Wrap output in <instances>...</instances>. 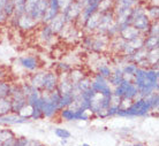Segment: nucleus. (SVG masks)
Wrapping results in <instances>:
<instances>
[{
    "label": "nucleus",
    "mask_w": 159,
    "mask_h": 146,
    "mask_svg": "<svg viewBox=\"0 0 159 146\" xmlns=\"http://www.w3.org/2000/svg\"><path fill=\"white\" fill-rule=\"evenodd\" d=\"M150 111H152V107L147 99L136 98L127 107L119 108L116 115H119V116H128V117H131V116H144Z\"/></svg>",
    "instance_id": "1"
},
{
    "label": "nucleus",
    "mask_w": 159,
    "mask_h": 146,
    "mask_svg": "<svg viewBox=\"0 0 159 146\" xmlns=\"http://www.w3.org/2000/svg\"><path fill=\"white\" fill-rule=\"evenodd\" d=\"M113 95L120 98L121 101H133L136 98H139V90L133 82L123 79L119 85L114 86Z\"/></svg>",
    "instance_id": "2"
},
{
    "label": "nucleus",
    "mask_w": 159,
    "mask_h": 146,
    "mask_svg": "<svg viewBox=\"0 0 159 146\" xmlns=\"http://www.w3.org/2000/svg\"><path fill=\"white\" fill-rule=\"evenodd\" d=\"M82 8L83 6L80 2H77L76 0H73L72 2H69L66 7L61 9V14L64 15L67 23H75L82 12Z\"/></svg>",
    "instance_id": "3"
},
{
    "label": "nucleus",
    "mask_w": 159,
    "mask_h": 146,
    "mask_svg": "<svg viewBox=\"0 0 159 146\" xmlns=\"http://www.w3.org/2000/svg\"><path fill=\"white\" fill-rule=\"evenodd\" d=\"M113 13L114 16L125 15L130 13L131 8H134L141 0H113Z\"/></svg>",
    "instance_id": "4"
},
{
    "label": "nucleus",
    "mask_w": 159,
    "mask_h": 146,
    "mask_svg": "<svg viewBox=\"0 0 159 146\" xmlns=\"http://www.w3.org/2000/svg\"><path fill=\"white\" fill-rule=\"evenodd\" d=\"M48 8V0H38L36 6L32 8V11L29 13L28 15L31 17L32 20L37 22L38 24L42 23V20L45 16Z\"/></svg>",
    "instance_id": "5"
},
{
    "label": "nucleus",
    "mask_w": 159,
    "mask_h": 146,
    "mask_svg": "<svg viewBox=\"0 0 159 146\" xmlns=\"http://www.w3.org/2000/svg\"><path fill=\"white\" fill-rule=\"evenodd\" d=\"M58 83H59V77L56 73L53 71H48L45 73L43 79V86H42V91L43 92H51L54 91L58 87Z\"/></svg>",
    "instance_id": "6"
},
{
    "label": "nucleus",
    "mask_w": 159,
    "mask_h": 146,
    "mask_svg": "<svg viewBox=\"0 0 159 146\" xmlns=\"http://www.w3.org/2000/svg\"><path fill=\"white\" fill-rule=\"evenodd\" d=\"M29 118L22 117L20 114L17 113H8V114L1 115L0 116V124H5V126H13V124H21V123L28 122Z\"/></svg>",
    "instance_id": "7"
},
{
    "label": "nucleus",
    "mask_w": 159,
    "mask_h": 146,
    "mask_svg": "<svg viewBox=\"0 0 159 146\" xmlns=\"http://www.w3.org/2000/svg\"><path fill=\"white\" fill-rule=\"evenodd\" d=\"M60 12H61V7H60L59 0H48V12H46L45 16L43 17L42 23H48V22H50L52 19H54Z\"/></svg>",
    "instance_id": "8"
},
{
    "label": "nucleus",
    "mask_w": 159,
    "mask_h": 146,
    "mask_svg": "<svg viewBox=\"0 0 159 146\" xmlns=\"http://www.w3.org/2000/svg\"><path fill=\"white\" fill-rule=\"evenodd\" d=\"M99 22H100V13L97 11V12L93 13V14L88 19V21L85 22L82 30L87 31L88 33H93V32H96L97 28H98Z\"/></svg>",
    "instance_id": "9"
},
{
    "label": "nucleus",
    "mask_w": 159,
    "mask_h": 146,
    "mask_svg": "<svg viewBox=\"0 0 159 146\" xmlns=\"http://www.w3.org/2000/svg\"><path fill=\"white\" fill-rule=\"evenodd\" d=\"M66 23H67V22H66V20H65L64 15H62L61 12H60L59 14H58L54 19H52L48 24L51 27L52 31H53L54 35H59L60 32H61V30L65 28Z\"/></svg>",
    "instance_id": "10"
},
{
    "label": "nucleus",
    "mask_w": 159,
    "mask_h": 146,
    "mask_svg": "<svg viewBox=\"0 0 159 146\" xmlns=\"http://www.w3.org/2000/svg\"><path fill=\"white\" fill-rule=\"evenodd\" d=\"M142 33L137 30L136 28H134L133 25H127V27H123L119 30V36L121 38L128 42V40L135 39L139 36H141Z\"/></svg>",
    "instance_id": "11"
},
{
    "label": "nucleus",
    "mask_w": 159,
    "mask_h": 146,
    "mask_svg": "<svg viewBox=\"0 0 159 146\" xmlns=\"http://www.w3.org/2000/svg\"><path fill=\"white\" fill-rule=\"evenodd\" d=\"M159 46V36H151L145 35L143 40V48L149 51H153V50H158Z\"/></svg>",
    "instance_id": "12"
},
{
    "label": "nucleus",
    "mask_w": 159,
    "mask_h": 146,
    "mask_svg": "<svg viewBox=\"0 0 159 146\" xmlns=\"http://www.w3.org/2000/svg\"><path fill=\"white\" fill-rule=\"evenodd\" d=\"M21 66L29 71H34L38 68V60L35 56H23L20 59Z\"/></svg>",
    "instance_id": "13"
},
{
    "label": "nucleus",
    "mask_w": 159,
    "mask_h": 146,
    "mask_svg": "<svg viewBox=\"0 0 159 146\" xmlns=\"http://www.w3.org/2000/svg\"><path fill=\"white\" fill-rule=\"evenodd\" d=\"M107 81H108V83H110V85H113V86L119 85V84L123 81L122 69H121V68H116V69H114V70H112L111 75L108 76Z\"/></svg>",
    "instance_id": "14"
},
{
    "label": "nucleus",
    "mask_w": 159,
    "mask_h": 146,
    "mask_svg": "<svg viewBox=\"0 0 159 146\" xmlns=\"http://www.w3.org/2000/svg\"><path fill=\"white\" fill-rule=\"evenodd\" d=\"M42 25H43V27L40 28V33H39L40 38H42L44 42H50V40L53 39V38L56 37V35L53 33L51 27H50L48 23H42Z\"/></svg>",
    "instance_id": "15"
},
{
    "label": "nucleus",
    "mask_w": 159,
    "mask_h": 146,
    "mask_svg": "<svg viewBox=\"0 0 159 146\" xmlns=\"http://www.w3.org/2000/svg\"><path fill=\"white\" fill-rule=\"evenodd\" d=\"M44 75L45 73H36L34 74L31 77V82H30V85L32 87H35L37 90L42 91V86H43V79H44Z\"/></svg>",
    "instance_id": "16"
},
{
    "label": "nucleus",
    "mask_w": 159,
    "mask_h": 146,
    "mask_svg": "<svg viewBox=\"0 0 159 146\" xmlns=\"http://www.w3.org/2000/svg\"><path fill=\"white\" fill-rule=\"evenodd\" d=\"M2 11H4V14L7 17V20H9L15 12V1L14 0H6L4 7H2Z\"/></svg>",
    "instance_id": "17"
},
{
    "label": "nucleus",
    "mask_w": 159,
    "mask_h": 146,
    "mask_svg": "<svg viewBox=\"0 0 159 146\" xmlns=\"http://www.w3.org/2000/svg\"><path fill=\"white\" fill-rule=\"evenodd\" d=\"M145 13H147L148 17L151 21H158L159 17V8L157 5H147L145 6Z\"/></svg>",
    "instance_id": "18"
},
{
    "label": "nucleus",
    "mask_w": 159,
    "mask_h": 146,
    "mask_svg": "<svg viewBox=\"0 0 159 146\" xmlns=\"http://www.w3.org/2000/svg\"><path fill=\"white\" fill-rule=\"evenodd\" d=\"M11 112H12V101H11V98L0 99V116L8 114Z\"/></svg>",
    "instance_id": "19"
},
{
    "label": "nucleus",
    "mask_w": 159,
    "mask_h": 146,
    "mask_svg": "<svg viewBox=\"0 0 159 146\" xmlns=\"http://www.w3.org/2000/svg\"><path fill=\"white\" fill-rule=\"evenodd\" d=\"M11 90H12V85L6 82V81H0V99L2 98H9L11 95Z\"/></svg>",
    "instance_id": "20"
},
{
    "label": "nucleus",
    "mask_w": 159,
    "mask_h": 146,
    "mask_svg": "<svg viewBox=\"0 0 159 146\" xmlns=\"http://www.w3.org/2000/svg\"><path fill=\"white\" fill-rule=\"evenodd\" d=\"M113 0H102V2L98 6V12L105 13L108 11H113Z\"/></svg>",
    "instance_id": "21"
},
{
    "label": "nucleus",
    "mask_w": 159,
    "mask_h": 146,
    "mask_svg": "<svg viewBox=\"0 0 159 146\" xmlns=\"http://www.w3.org/2000/svg\"><path fill=\"white\" fill-rule=\"evenodd\" d=\"M13 137H15V135H14V132L12 130H8V129L0 130V144H2L7 139L13 138Z\"/></svg>",
    "instance_id": "22"
},
{
    "label": "nucleus",
    "mask_w": 159,
    "mask_h": 146,
    "mask_svg": "<svg viewBox=\"0 0 159 146\" xmlns=\"http://www.w3.org/2000/svg\"><path fill=\"white\" fill-rule=\"evenodd\" d=\"M112 73V69L108 66L106 64H100L99 67H98V73L97 74H99L100 76H103L105 78H108V76L111 75Z\"/></svg>",
    "instance_id": "23"
},
{
    "label": "nucleus",
    "mask_w": 159,
    "mask_h": 146,
    "mask_svg": "<svg viewBox=\"0 0 159 146\" xmlns=\"http://www.w3.org/2000/svg\"><path fill=\"white\" fill-rule=\"evenodd\" d=\"M54 134L61 139H68L70 137V132L67 129H62V128H57L54 130Z\"/></svg>",
    "instance_id": "24"
},
{
    "label": "nucleus",
    "mask_w": 159,
    "mask_h": 146,
    "mask_svg": "<svg viewBox=\"0 0 159 146\" xmlns=\"http://www.w3.org/2000/svg\"><path fill=\"white\" fill-rule=\"evenodd\" d=\"M159 24L158 21H152L151 24H150V28L148 30L147 35H151V36H159Z\"/></svg>",
    "instance_id": "25"
},
{
    "label": "nucleus",
    "mask_w": 159,
    "mask_h": 146,
    "mask_svg": "<svg viewBox=\"0 0 159 146\" xmlns=\"http://www.w3.org/2000/svg\"><path fill=\"white\" fill-rule=\"evenodd\" d=\"M27 144H28V139L21 137V138H15V142H14L13 146H27Z\"/></svg>",
    "instance_id": "26"
},
{
    "label": "nucleus",
    "mask_w": 159,
    "mask_h": 146,
    "mask_svg": "<svg viewBox=\"0 0 159 146\" xmlns=\"http://www.w3.org/2000/svg\"><path fill=\"white\" fill-rule=\"evenodd\" d=\"M14 142H15V137L7 139L6 142H4L2 144H0V146H13L14 145Z\"/></svg>",
    "instance_id": "27"
},
{
    "label": "nucleus",
    "mask_w": 159,
    "mask_h": 146,
    "mask_svg": "<svg viewBox=\"0 0 159 146\" xmlns=\"http://www.w3.org/2000/svg\"><path fill=\"white\" fill-rule=\"evenodd\" d=\"M72 1H73V0H59V4H60V7H61V9L66 7V6H67L69 2H72Z\"/></svg>",
    "instance_id": "28"
},
{
    "label": "nucleus",
    "mask_w": 159,
    "mask_h": 146,
    "mask_svg": "<svg viewBox=\"0 0 159 146\" xmlns=\"http://www.w3.org/2000/svg\"><path fill=\"white\" fill-rule=\"evenodd\" d=\"M5 76H6V71L2 68H0V81H4Z\"/></svg>",
    "instance_id": "29"
},
{
    "label": "nucleus",
    "mask_w": 159,
    "mask_h": 146,
    "mask_svg": "<svg viewBox=\"0 0 159 146\" xmlns=\"http://www.w3.org/2000/svg\"><path fill=\"white\" fill-rule=\"evenodd\" d=\"M15 4H25V0H14Z\"/></svg>",
    "instance_id": "30"
},
{
    "label": "nucleus",
    "mask_w": 159,
    "mask_h": 146,
    "mask_svg": "<svg viewBox=\"0 0 159 146\" xmlns=\"http://www.w3.org/2000/svg\"><path fill=\"white\" fill-rule=\"evenodd\" d=\"M76 1H77V2H80V4H81L82 6H83V5L85 4V2H87L88 0H76Z\"/></svg>",
    "instance_id": "31"
},
{
    "label": "nucleus",
    "mask_w": 159,
    "mask_h": 146,
    "mask_svg": "<svg viewBox=\"0 0 159 146\" xmlns=\"http://www.w3.org/2000/svg\"><path fill=\"white\" fill-rule=\"evenodd\" d=\"M80 146H89L88 144H83V145H80Z\"/></svg>",
    "instance_id": "32"
},
{
    "label": "nucleus",
    "mask_w": 159,
    "mask_h": 146,
    "mask_svg": "<svg viewBox=\"0 0 159 146\" xmlns=\"http://www.w3.org/2000/svg\"><path fill=\"white\" fill-rule=\"evenodd\" d=\"M136 146H142V145H136Z\"/></svg>",
    "instance_id": "33"
}]
</instances>
